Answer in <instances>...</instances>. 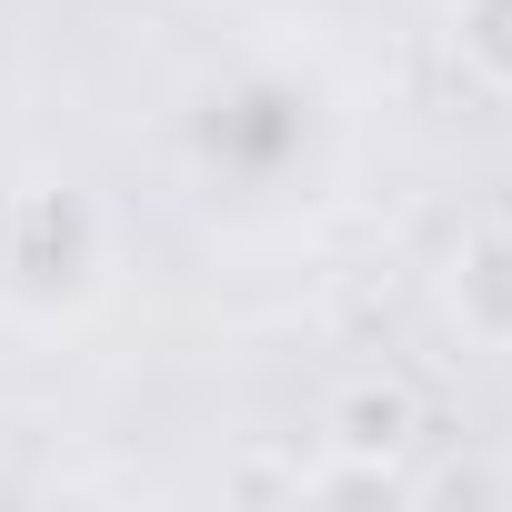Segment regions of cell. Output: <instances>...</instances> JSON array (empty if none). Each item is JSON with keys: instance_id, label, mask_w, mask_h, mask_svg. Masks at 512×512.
I'll return each instance as SVG.
<instances>
[{"instance_id": "obj_1", "label": "cell", "mask_w": 512, "mask_h": 512, "mask_svg": "<svg viewBox=\"0 0 512 512\" xmlns=\"http://www.w3.org/2000/svg\"><path fill=\"white\" fill-rule=\"evenodd\" d=\"M452 51L472 81L512 91V0H452Z\"/></svg>"}]
</instances>
